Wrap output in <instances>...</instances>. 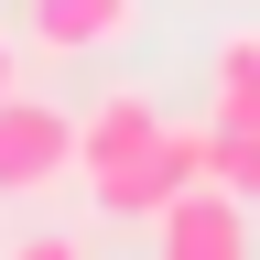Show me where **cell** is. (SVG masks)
<instances>
[{
	"label": "cell",
	"mask_w": 260,
	"mask_h": 260,
	"mask_svg": "<svg viewBox=\"0 0 260 260\" xmlns=\"http://www.w3.org/2000/svg\"><path fill=\"white\" fill-rule=\"evenodd\" d=\"M65 174H76V119L11 87V98H0V195H44Z\"/></svg>",
	"instance_id": "6da1fadb"
},
{
	"label": "cell",
	"mask_w": 260,
	"mask_h": 260,
	"mask_svg": "<svg viewBox=\"0 0 260 260\" xmlns=\"http://www.w3.org/2000/svg\"><path fill=\"white\" fill-rule=\"evenodd\" d=\"M152 260H249V206H239L217 174L184 184L174 206L152 217Z\"/></svg>",
	"instance_id": "7a4b0ae2"
},
{
	"label": "cell",
	"mask_w": 260,
	"mask_h": 260,
	"mask_svg": "<svg viewBox=\"0 0 260 260\" xmlns=\"http://www.w3.org/2000/svg\"><path fill=\"white\" fill-rule=\"evenodd\" d=\"M22 32L44 54H109L141 32V0H22Z\"/></svg>",
	"instance_id": "3957f363"
},
{
	"label": "cell",
	"mask_w": 260,
	"mask_h": 260,
	"mask_svg": "<svg viewBox=\"0 0 260 260\" xmlns=\"http://www.w3.org/2000/svg\"><path fill=\"white\" fill-rule=\"evenodd\" d=\"M152 141H162V109L141 87H119V98H98V109L76 119V174L98 184V174H119V162H141Z\"/></svg>",
	"instance_id": "277c9868"
},
{
	"label": "cell",
	"mask_w": 260,
	"mask_h": 260,
	"mask_svg": "<svg viewBox=\"0 0 260 260\" xmlns=\"http://www.w3.org/2000/svg\"><path fill=\"white\" fill-rule=\"evenodd\" d=\"M206 109H217V130H260V32H217Z\"/></svg>",
	"instance_id": "5b68a950"
},
{
	"label": "cell",
	"mask_w": 260,
	"mask_h": 260,
	"mask_svg": "<svg viewBox=\"0 0 260 260\" xmlns=\"http://www.w3.org/2000/svg\"><path fill=\"white\" fill-rule=\"evenodd\" d=\"M217 184L260 217V130H217Z\"/></svg>",
	"instance_id": "8992f818"
},
{
	"label": "cell",
	"mask_w": 260,
	"mask_h": 260,
	"mask_svg": "<svg viewBox=\"0 0 260 260\" xmlns=\"http://www.w3.org/2000/svg\"><path fill=\"white\" fill-rule=\"evenodd\" d=\"M0 260H87V249H76V239H65V228H22V239H11V249H0Z\"/></svg>",
	"instance_id": "52a82bcc"
},
{
	"label": "cell",
	"mask_w": 260,
	"mask_h": 260,
	"mask_svg": "<svg viewBox=\"0 0 260 260\" xmlns=\"http://www.w3.org/2000/svg\"><path fill=\"white\" fill-rule=\"evenodd\" d=\"M11 87H22V44L0 32V98H11Z\"/></svg>",
	"instance_id": "ba28073f"
}]
</instances>
